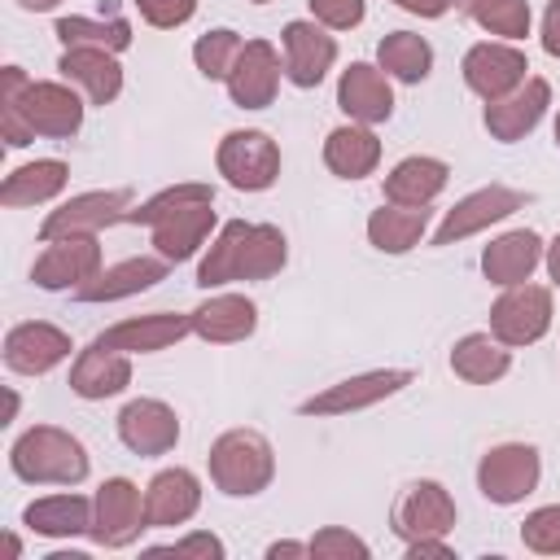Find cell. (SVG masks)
<instances>
[{"instance_id": "obj_1", "label": "cell", "mask_w": 560, "mask_h": 560, "mask_svg": "<svg viewBox=\"0 0 560 560\" xmlns=\"http://www.w3.org/2000/svg\"><path fill=\"white\" fill-rule=\"evenodd\" d=\"M83 122V105L61 83H31L18 66H4L0 79V131L4 144L22 149L35 136H74Z\"/></svg>"}, {"instance_id": "obj_2", "label": "cell", "mask_w": 560, "mask_h": 560, "mask_svg": "<svg viewBox=\"0 0 560 560\" xmlns=\"http://www.w3.org/2000/svg\"><path fill=\"white\" fill-rule=\"evenodd\" d=\"M122 223H144L153 228V245L166 262H179L188 254H197V245L206 241V232L214 228V188L210 184H175L158 197H149L144 206L127 210Z\"/></svg>"}, {"instance_id": "obj_3", "label": "cell", "mask_w": 560, "mask_h": 560, "mask_svg": "<svg viewBox=\"0 0 560 560\" xmlns=\"http://www.w3.org/2000/svg\"><path fill=\"white\" fill-rule=\"evenodd\" d=\"M280 267H284V236H280V228L232 219V223H223L219 241L201 258L197 284L214 289V284H228V280H267Z\"/></svg>"}, {"instance_id": "obj_4", "label": "cell", "mask_w": 560, "mask_h": 560, "mask_svg": "<svg viewBox=\"0 0 560 560\" xmlns=\"http://www.w3.org/2000/svg\"><path fill=\"white\" fill-rule=\"evenodd\" d=\"M9 464L22 481H52V486H74L88 477V455L79 446V438H70L66 429H52V424H35L26 429L13 451H9Z\"/></svg>"}, {"instance_id": "obj_5", "label": "cell", "mask_w": 560, "mask_h": 560, "mask_svg": "<svg viewBox=\"0 0 560 560\" xmlns=\"http://www.w3.org/2000/svg\"><path fill=\"white\" fill-rule=\"evenodd\" d=\"M276 472L271 446L254 429H232L210 446V477L223 494H258Z\"/></svg>"}, {"instance_id": "obj_6", "label": "cell", "mask_w": 560, "mask_h": 560, "mask_svg": "<svg viewBox=\"0 0 560 560\" xmlns=\"http://www.w3.org/2000/svg\"><path fill=\"white\" fill-rule=\"evenodd\" d=\"M219 175H228L232 188L258 192L271 188L280 175V149L267 131H228L219 144Z\"/></svg>"}, {"instance_id": "obj_7", "label": "cell", "mask_w": 560, "mask_h": 560, "mask_svg": "<svg viewBox=\"0 0 560 560\" xmlns=\"http://www.w3.org/2000/svg\"><path fill=\"white\" fill-rule=\"evenodd\" d=\"M551 324V293L542 284H508V293L490 306V332L503 346H529Z\"/></svg>"}, {"instance_id": "obj_8", "label": "cell", "mask_w": 560, "mask_h": 560, "mask_svg": "<svg viewBox=\"0 0 560 560\" xmlns=\"http://www.w3.org/2000/svg\"><path fill=\"white\" fill-rule=\"evenodd\" d=\"M477 486L490 503H521L538 486V451L525 442L494 446L477 468Z\"/></svg>"}, {"instance_id": "obj_9", "label": "cell", "mask_w": 560, "mask_h": 560, "mask_svg": "<svg viewBox=\"0 0 560 560\" xmlns=\"http://www.w3.org/2000/svg\"><path fill=\"white\" fill-rule=\"evenodd\" d=\"M149 525L144 516V503H140V490L127 481V477H114L96 490V503H92V538L101 547H127L140 529Z\"/></svg>"}, {"instance_id": "obj_10", "label": "cell", "mask_w": 560, "mask_h": 560, "mask_svg": "<svg viewBox=\"0 0 560 560\" xmlns=\"http://www.w3.org/2000/svg\"><path fill=\"white\" fill-rule=\"evenodd\" d=\"M127 201H131V192H127V188H109V192H83V197H70L61 210H52V214L44 219L39 236H44V241H57V236H96L101 228L122 223Z\"/></svg>"}, {"instance_id": "obj_11", "label": "cell", "mask_w": 560, "mask_h": 560, "mask_svg": "<svg viewBox=\"0 0 560 560\" xmlns=\"http://www.w3.org/2000/svg\"><path fill=\"white\" fill-rule=\"evenodd\" d=\"M521 206H525V192H516V188H503V184L477 188V192H468L459 206H451V210H446L442 228L433 232V245L464 241V236H472V232H481V228H490V223L508 219V214H512V210H521Z\"/></svg>"}, {"instance_id": "obj_12", "label": "cell", "mask_w": 560, "mask_h": 560, "mask_svg": "<svg viewBox=\"0 0 560 560\" xmlns=\"http://www.w3.org/2000/svg\"><path fill=\"white\" fill-rule=\"evenodd\" d=\"M96 271H101V245H96V236H57L35 258L31 280L39 289H70V284L92 280Z\"/></svg>"}, {"instance_id": "obj_13", "label": "cell", "mask_w": 560, "mask_h": 560, "mask_svg": "<svg viewBox=\"0 0 560 560\" xmlns=\"http://www.w3.org/2000/svg\"><path fill=\"white\" fill-rule=\"evenodd\" d=\"M525 70H529V61H525V52L512 48V44H477V48H468V57H464V79H468V88H472L477 96H486V101H499V96L516 92V88L525 83Z\"/></svg>"}, {"instance_id": "obj_14", "label": "cell", "mask_w": 560, "mask_h": 560, "mask_svg": "<svg viewBox=\"0 0 560 560\" xmlns=\"http://www.w3.org/2000/svg\"><path fill=\"white\" fill-rule=\"evenodd\" d=\"M451 525H455V503H451V494H446L438 481H416V486H407V494H402L398 508H394V529H398L407 542L442 538Z\"/></svg>"}, {"instance_id": "obj_15", "label": "cell", "mask_w": 560, "mask_h": 560, "mask_svg": "<svg viewBox=\"0 0 560 560\" xmlns=\"http://www.w3.org/2000/svg\"><path fill=\"white\" fill-rule=\"evenodd\" d=\"M276 83H280V57H276V48H271L267 39H249V44L241 48L232 74H228L232 101H236L241 109H262V105H271Z\"/></svg>"}, {"instance_id": "obj_16", "label": "cell", "mask_w": 560, "mask_h": 560, "mask_svg": "<svg viewBox=\"0 0 560 560\" xmlns=\"http://www.w3.org/2000/svg\"><path fill=\"white\" fill-rule=\"evenodd\" d=\"M407 381H411V372H407V368L350 376V381H341V385H332V389H324V394L306 398V402H302V411H306V416H341V411H359V407H372V402L389 398V394H394V389H402Z\"/></svg>"}, {"instance_id": "obj_17", "label": "cell", "mask_w": 560, "mask_h": 560, "mask_svg": "<svg viewBox=\"0 0 560 560\" xmlns=\"http://www.w3.org/2000/svg\"><path fill=\"white\" fill-rule=\"evenodd\" d=\"M118 438L136 451V455H166L179 438V420L166 402L158 398H136L118 411Z\"/></svg>"}, {"instance_id": "obj_18", "label": "cell", "mask_w": 560, "mask_h": 560, "mask_svg": "<svg viewBox=\"0 0 560 560\" xmlns=\"http://www.w3.org/2000/svg\"><path fill=\"white\" fill-rule=\"evenodd\" d=\"M184 332H192V315H140V319H122L114 328H105L96 337V346H109V350H122V354H153V350H166L175 346Z\"/></svg>"}, {"instance_id": "obj_19", "label": "cell", "mask_w": 560, "mask_h": 560, "mask_svg": "<svg viewBox=\"0 0 560 560\" xmlns=\"http://www.w3.org/2000/svg\"><path fill=\"white\" fill-rule=\"evenodd\" d=\"M66 354H70V337L61 328H52V324H39V319L35 324H18L4 337V363L13 372H26V376H39V372L57 368Z\"/></svg>"}, {"instance_id": "obj_20", "label": "cell", "mask_w": 560, "mask_h": 560, "mask_svg": "<svg viewBox=\"0 0 560 560\" xmlns=\"http://www.w3.org/2000/svg\"><path fill=\"white\" fill-rule=\"evenodd\" d=\"M337 57L332 35H324L315 22H289L284 26V74L298 88H315Z\"/></svg>"}, {"instance_id": "obj_21", "label": "cell", "mask_w": 560, "mask_h": 560, "mask_svg": "<svg viewBox=\"0 0 560 560\" xmlns=\"http://www.w3.org/2000/svg\"><path fill=\"white\" fill-rule=\"evenodd\" d=\"M547 101H551L547 79H525L516 92H508V96H499V101L486 105V127H490V136H494V140H521L525 131H534V122L542 118Z\"/></svg>"}, {"instance_id": "obj_22", "label": "cell", "mask_w": 560, "mask_h": 560, "mask_svg": "<svg viewBox=\"0 0 560 560\" xmlns=\"http://www.w3.org/2000/svg\"><path fill=\"white\" fill-rule=\"evenodd\" d=\"M337 105L354 118V122H385L394 109V92L385 83V74L368 61H354L341 83H337Z\"/></svg>"}, {"instance_id": "obj_23", "label": "cell", "mask_w": 560, "mask_h": 560, "mask_svg": "<svg viewBox=\"0 0 560 560\" xmlns=\"http://www.w3.org/2000/svg\"><path fill=\"white\" fill-rule=\"evenodd\" d=\"M162 276H166V258H122V262L96 271L92 280L74 284V298L79 302H114V298H127V293L158 284Z\"/></svg>"}, {"instance_id": "obj_24", "label": "cell", "mask_w": 560, "mask_h": 560, "mask_svg": "<svg viewBox=\"0 0 560 560\" xmlns=\"http://www.w3.org/2000/svg\"><path fill=\"white\" fill-rule=\"evenodd\" d=\"M197 503H201V486H197V477L188 472V468H166V472H158L153 481H149V490H144V516H149V525H179V521H188L192 512H197Z\"/></svg>"}, {"instance_id": "obj_25", "label": "cell", "mask_w": 560, "mask_h": 560, "mask_svg": "<svg viewBox=\"0 0 560 560\" xmlns=\"http://www.w3.org/2000/svg\"><path fill=\"white\" fill-rule=\"evenodd\" d=\"M127 381H131L127 354L122 350H109V346H96V341L70 368V389L79 398H109V394L127 389Z\"/></svg>"}, {"instance_id": "obj_26", "label": "cell", "mask_w": 560, "mask_h": 560, "mask_svg": "<svg viewBox=\"0 0 560 560\" xmlns=\"http://www.w3.org/2000/svg\"><path fill=\"white\" fill-rule=\"evenodd\" d=\"M57 70L66 79H74L92 105H109L122 88V66L114 61L109 48H66V57L57 61Z\"/></svg>"}, {"instance_id": "obj_27", "label": "cell", "mask_w": 560, "mask_h": 560, "mask_svg": "<svg viewBox=\"0 0 560 560\" xmlns=\"http://www.w3.org/2000/svg\"><path fill=\"white\" fill-rule=\"evenodd\" d=\"M538 258H542V241L529 228H521V232H503L499 241L486 245L481 271L494 284H521V280H529V271L538 267Z\"/></svg>"}, {"instance_id": "obj_28", "label": "cell", "mask_w": 560, "mask_h": 560, "mask_svg": "<svg viewBox=\"0 0 560 560\" xmlns=\"http://www.w3.org/2000/svg\"><path fill=\"white\" fill-rule=\"evenodd\" d=\"M254 324H258V311L241 293H219L192 311V332L206 341H241L254 332Z\"/></svg>"}, {"instance_id": "obj_29", "label": "cell", "mask_w": 560, "mask_h": 560, "mask_svg": "<svg viewBox=\"0 0 560 560\" xmlns=\"http://www.w3.org/2000/svg\"><path fill=\"white\" fill-rule=\"evenodd\" d=\"M446 162H438V158H402L389 175H385V197L394 201V206H429L438 192H442V184H446Z\"/></svg>"}, {"instance_id": "obj_30", "label": "cell", "mask_w": 560, "mask_h": 560, "mask_svg": "<svg viewBox=\"0 0 560 560\" xmlns=\"http://www.w3.org/2000/svg\"><path fill=\"white\" fill-rule=\"evenodd\" d=\"M324 162L341 179H359L381 162V140L368 127H337L324 140Z\"/></svg>"}, {"instance_id": "obj_31", "label": "cell", "mask_w": 560, "mask_h": 560, "mask_svg": "<svg viewBox=\"0 0 560 560\" xmlns=\"http://www.w3.org/2000/svg\"><path fill=\"white\" fill-rule=\"evenodd\" d=\"M35 534L48 538H66V534H88L92 529V503L83 494H52V499H35L22 516Z\"/></svg>"}, {"instance_id": "obj_32", "label": "cell", "mask_w": 560, "mask_h": 560, "mask_svg": "<svg viewBox=\"0 0 560 560\" xmlns=\"http://www.w3.org/2000/svg\"><path fill=\"white\" fill-rule=\"evenodd\" d=\"M66 188V162L57 158H39V162H26L18 166L4 188H0V201L4 206H35V201H48Z\"/></svg>"}, {"instance_id": "obj_33", "label": "cell", "mask_w": 560, "mask_h": 560, "mask_svg": "<svg viewBox=\"0 0 560 560\" xmlns=\"http://www.w3.org/2000/svg\"><path fill=\"white\" fill-rule=\"evenodd\" d=\"M424 223H429L424 206H385V210H376L368 219V236H372L376 249L402 254V249H411L424 236Z\"/></svg>"}, {"instance_id": "obj_34", "label": "cell", "mask_w": 560, "mask_h": 560, "mask_svg": "<svg viewBox=\"0 0 560 560\" xmlns=\"http://www.w3.org/2000/svg\"><path fill=\"white\" fill-rule=\"evenodd\" d=\"M451 368H455V376H464L472 385H490V381H499L508 372V350H503L499 337L472 332L451 350Z\"/></svg>"}, {"instance_id": "obj_35", "label": "cell", "mask_w": 560, "mask_h": 560, "mask_svg": "<svg viewBox=\"0 0 560 560\" xmlns=\"http://www.w3.org/2000/svg\"><path fill=\"white\" fill-rule=\"evenodd\" d=\"M376 57H381V70H389V74L402 79V83H420V79L429 74V66H433L429 44H424L420 35H411V31L385 35L381 48H376Z\"/></svg>"}, {"instance_id": "obj_36", "label": "cell", "mask_w": 560, "mask_h": 560, "mask_svg": "<svg viewBox=\"0 0 560 560\" xmlns=\"http://www.w3.org/2000/svg\"><path fill=\"white\" fill-rule=\"evenodd\" d=\"M57 35L66 48H127L131 44V26L122 18H109V22H92V18H61L57 22Z\"/></svg>"}, {"instance_id": "obj_37", "label": "cell", "mask_w": 560, "mask_h": 560, "mask_svg": "<svg viewBox=\"0 0 560 560\" xmlns=\"http://www.w3.org/2000/svg\"><path fill=\"white\" fill-rule=\"evenodd\" d=\"M241 39H236V31H206L201 39H197V48H192V57H197V70L206 74V79H228L232 74V66H236V57H241Z\"/></svg>"}, {"instance_id": "obj_38", "label": "cell", "mask_w": 560, "mask_h": 560, "mask_svg": "<svg viewBox=\"0 0 560 560\" xmlns=\"http://www.w3.org/2000/svg\"><path fill=\"white\" fill-rule=\"evenodd\" d=\"M472 18H477L490 35L521 39V35L529 31V0H490V4H477Z\"/></svg>"}, {"instance_id": "obj_39", "label": "cell", "mask_w": 560, "mask_h": 560, "mask_svg": "<svg viewBox=\"0 0 560 560\" xmlns=\"http://www.w3.org/2000/svg\"><path fill=\"white\" fill-rule=\"evenodd\" d=\"M521 538H525V547H534L542 556H560V503L556 508H538L534 516H525Z\"/></svg>"}, {"instance_id": "obj_40", "label": "cell", "mask_w": 560, "mask_h": 560, "mask_svg": "<svg viewBox=\"0 0 560 560\" xmlns=\"http://www.w3.org/2000/svg\"><path fill=\"white\" fill-rule=\"evenodd\" d=\"M311 9L332 31H346V26H359L363 22V0H311Z\"/></svg>"}, {"instance_id": "obj_41", "label": "cell", "mask_w": 560, "mask_h": 560, "mask_svg": "<svg viewBox=\"0 0 560 560\" xmlns=\"http://www.w3.org/2000/svg\"><path fill=\"white\" fill-rule=\"evenodd\" d=\"M136 9H140L144 22H153V26H179V22L192 18L197 0H136Z\"/></svg>"}, {"instance_id": "obj_42", "label": "cell", "mask_w": 560, "mask_h": 560, "mask_svg": "<svg viewBox=\"0 0 560 560\" xmlns=\"http://www.w3.org/2000/svg\"><path fill=\"white\" fill-rule=\"evenodd\" d=\"M306 551H311V556H354V560L368 556V547H363L354 534H346V529H324V534H315V542H311Z\"/></svg>"}, {"instance_id": "obj_43", "label": "cell", "mask_w": 560, "mask_h": 560, "mask_svg": "<svg viewBox=\"0 0 560 560\" xmlns=\"http://www.w3.org/2000/svg\"><path fill=\"white\" fill-rule=\"evenodd\" d=\"M149 556H223V542L214 538V534H192V538H184V542H175V547H153Z\"/></svg>"}, {"instance_id": "obj_44", "label": "cell", "mask_w": 560, "mask_h": 560, "mask_svg": "<svg viewBox=\"0 0 560 560\" xmlns=\"http://www.w3.org/2000/svg\"><path fill=\"white\" fill-rule=\"evenodd\" d=\"M542 48H547L551 57H560V0H551V9H547V18H542Z\"/></svg>"}, {"instance_id": "obj_45", "label": "cell", "mask_w": 560, "mask_h": 560, "mask_svg": "<svg viewBox=\"0 0 560 560\" xmlns=\"http://www.w3.org/2000/svg\"><path fill=\"white\" fill-rule=\"evenodd\" d=\"M407 13H420V18H442L451 9V0H398Z\"/></svg>"}, {"instance_id": "obj_46", "label": "cell", "mask_w": 560, "mask_h": 560, "mask_svg": "<svg viewBox=\"0 0 560 560\" xmlns=\"http://www.w3.org/2000/svg\"><path fill=\"white\" fill-rule=\"evenodd\" d=\"M547 271H551V280L560 284V236H556L551 249H547Z\"/></svg>"}, {"instance_id": "obj_47", "label": "cell", "mask_w": 560, "mask_h": 560, "mask_svg": "<svg viewBox=\"0 0 560 560\" xmlns=\"http://www.w3.org/2000/svg\"><path fill=\"white\" fill-rule=\"evenodd\" d=\"M22 9H31V13H44V9H57L61 0H18Z\"/></svg>"}, {"instance_id": "obj_48", "label": "cell", "mask_w": 560, "mask_h": 560, "mask_svg": "<svg viewBox=\"0 0 560 560\" xmlns=\"http://www.w3.org/2000/svg\"><path fill=\"white\" fill-rule=\"evenodd\" d=\"M298 551H306V547H298V542H276L271 547V556H298Z\"/></svg>"}, {"instance_id": "obj_49", "label": "cell", "mask_w": 560, "mask_h": 560, "mask_svg": "<svg viewBox=\"0 0 560 560\" xmlns=\"http://www.w3.org/2000/svg\"><path fill=\"white\" fill-rule=\"evenodd\" d=\"M477 4H490V0H459V9H464V13H472Z\"/></svg>"}, {"instance_id": "obj_50", "label": "cell", "mask_w": 560, "mask_h": 560, "mask_svg": "<svg viewBox=\"0 0 560 560\" xmlns=\"http://www.w3.org/2000/svg\"><path fill=\"white\" fill-rule=\"evenodd\" d=\"M556 144H560V118H556Z\"/></svg>"}, {"instance_id": "obj_51", "label": "cell", "mask_w": 560, "mask_h": 560, "mask_svg": "<svg viewBox=\"0 0 560 560\" xmlns=\"http://www.w3.org/2000/svg\"><path fill=\"white\" fill-rule=\"evenodd\" d=\"M254 4H262V0H254Z\"/></svg>"}]
</instances>
